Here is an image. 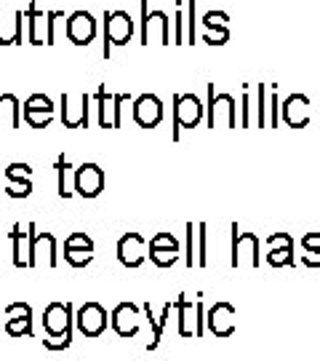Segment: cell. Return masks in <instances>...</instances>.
Instances as JSON below:
<instances>
[{
  "instance_id": "cell-1",
  "label": "cell",
  "mask_w": 320,
  "mask_h": 361,
  "mask_svg": "<svg viewBox=\"0 0 320 361\" xmlns=\"http://www.w3.org/2000/svg\"><path fill=\"white\" fill-rule=\"evenodd\" d=\"M134 38V19L128 11H104V56L113 46H126Z\"/></svg>"
},
{
  "instance_id": "cell-2",
  "label": "cell",
  "mask_w": 320,
  "mask_h": 361,
  "mask_svg": "<svg viewBox=\"0 0 320 361\" xmlns=\"http://www.w3.org/2000/svg\"><path fill=\"white\" fill-rule=\"evenodd\" d=\"M203 118V104L195 94H177L174 97V131L171 140H179L181 129H195Z\"/></svg>"
},
{
  "instance_id": "cell-3",
  "label": "cell",
  "mask_w": 320,
  "mask_h": 361,
  "mask_svg": "<svg viewBox=\"0 0 320 361\" xmlns=\"http://www.w3.org/2000/svg\"><path fill=\"white\" fill-rule=\"evenodd\" d=\"M141 27H139V38L141 46H147L150 40H155L158 35V43L168 46L171 43V19H168L166 11H150V3L141 0Z\"/></svg>"
},
{
  "instance_id": "cell-4",
  "label": "cell",
  "mask_w": 320,
  "mask_h": 361,
  "mask_svg": "<svg viewBox=\"0 0 320 361\" xmlns=\"http://www.w3.org/2000/svg\"><path fill=\"white\" fill-rule=\"evenodd\" d=\"M94 99H96V110H99V126L102 129H120L123 107H126V102H131V97L128 94H113L104 86H99Z\"/></svg>"
},
{
  "instance_id": "cell-5",
  "label": "cell",
  "mask_w": 320,
  "mask_h": 361,
  "mask_svg": "<svg viewBox=\"0 0 320 361\" xmlns=\"http://www.w3.org/2000/svg\"><path fill=\"white\" fill-rule=\"evenodd\" d=\"M72 324H75V316H72V305H70V302H51V305L46 308V313H43L46 337L72 335Z\"/></svg>"
},
{
  "instance_id": "cell-6",
  "label": "cell",
  "mask_w": 320,
  "mask_h": 361,
  "mask_svg": "<svg viewBox=\"0 0 320 361\" xmlns=\"http://www.w3.org/2000/svg\"><path fill=\"white\" fill-rule=\"evenodd\" d=\"M91 97L89 94H62V123L67 129H83L89 126Z\"/></svg>"
},
{
  "instance_id": "cell-7",
  "label": "cell",
  "mask_w": 320,
  "mask_h": 361,
  "mask_svg": "<svg viewBox=\"0 0 320 361\" xmlns=\"http://www.w3.org/2000/svg\"><path fill=\"white\" fill-rule=\"evenodd\" d=\"M35 222H27L25 228L16 222L11 231V255L16 268H32V238H35Z\"/></svg>"
},
{
  "instance_id": "cell-8",
  "label": "cell",
  "mask_w": 320,
  "mask_h": 361,
  "mask_svg": "<svg viewBox=\"0 0 320 361\" xmlns=\"http://www.w3.org/2000/svg\"><path fill=\"white\" fill-rule=\"evenodd\" d=\"M75 326L83 337H99L107 329V310L99 302H86L75 313Z\"/></svg>"
},
{
  "instance_id": "cell-9",
  "label": "cell",
  "mask_w": 320,
  "mask_h": 361,
  "mask_svg": "<svg viewBox=\"0 0 320 361\" xmlns=\"http://www.w3.org/2000/svg\"><path fill=\"white\" fill-rule=\"evenodd\" d=\"M53 110L56 107H53L51 97H46V94H32L22 104V116H25L27 126H32V129H46L53 121Z\"/></svg>"
},
{
  "instance_id": "cell-10",
  "label": "cell",
  "mask_w": 320,
  "mask_h": 361,
  "mask_svg": "<svg viewBox=\"0 0 320 361\" xmlns=\"http://www.w3.org/2000/svg\"><path fill=\"white\" fill-rule=\"evenodd\" d=\"M64 32L75 46H89L96 38V19L91 11H72L64 22Z\"/></svg>"
},
{
  "instance_id": "cell-11",
  "label": "cell",
  "mask_w": 320,
  "mask_h": 361,
  "mask_svg": "<svg viewBox=\"0 0 320 361\" xmlns=\"http://www.w3.org/2000/svg\"><path fill=\"white\" fill-rule=\"evenodd\" d=\"M177 313H179V335L192 337V335H203V305L195 302L192 305L187 295L177 297Z\"/></svg>"
},
{
  "instance_id": "cell-12",
  "label": "cell",
  "mask_w": 320,
  "mask_h": 361,
  "mask_svg": "<svg viewBox=\"0 0 320 361\" xmlns=\"http://www.w3.org/2000/svg\"><path fill=\"white\" fill-rule=\"evenodd\" d=\"M104 190V171L99 164H83L75 174V195L80 198H96Z\"/></svg>"
},
{
  "instance_id": "cell-13",
  "label": "cell",
  "mask_w": 320,
  "mask_h": 361,
  "mask_svg": "<svg viewBox=\"0 0 320 361\" xmlns=\"http://www.w3.org/2000/svg\"><path fill=\"white\" fill-rule=\"evenodd\" d=\"M6 332L11 337H32V308L27 302H11L3 310Z\"/></svg>"
},
{
  "instance_id": "cell-14",
  "label": "cell",
  "mask_w": 320,
  "mask_h": 361,
  "mask_svg": "<svg viewBox=\"0 0 320 361\" xmlns=\"http://www.w3.org/2000/svg\"><path fill=\"white\" fill-rule=\"evenodd\" d=\"M134 121L141 129H155L163 121V102L155 94H141L134 99Z\"/></svg>"
},
{
  "instance_id": "cell-15",
  "label": "cell",
  "mask_w": 320,
  "mask_h": 361,
  "mask_svg": "<svg viewBox=\"0 0 320 361\" xmlns=\"http://www.w3.org/2000/svg\"><path fill=\"white\" fill-rule=\"evenodd\" d=\"M110 324H113V329L117 332V337H134L141 326V313L134 302H120V305L113 310Z\"/></svg>"
},
{
  "instance_id": "cell-16",
  "label": "cell",
  "mask_w": 320,
  "mask_h": 361,
  "mask_svg": "<svg viewBox=\"0 0 320 361\" xmlns=\"http://www.w3.org/2000/svg\"><path fill=\"white\" fill-rule=\"evenodd\" d=\"M147 255V241L141 238L139 233H126L120 241H117V259L120 265L126 268H139Z\"/></svg>"
},
{
  "instance_id": "cell-17",
  "label": "cell",
  "mask_w": 320,
  "mask_h": 361,
  "mask_svg": "<svg viewBox=\"0 0 320 361\" xmlns=\"http://www.w3.org/2000/svg\"><path fill=\"white\" fill-rule=\"evenodd\" d=\"M27 16L25 11H3L0 8V46H16L22 43V30H25Z\"/></svg>"
},
{
  "instance_id": "cell-18",
  "label": "cell",
  "mask_w": 320,
  "mask_h": 361,
  "mask_svg": "<svg viewBox=\"0 0 320 361\" xmlns=\"http://www.w3.org/2000/svg\"><path fill=\"white\" fill-rule=\"evenodd\" d=\"M56 238L51 233H38L32 238V268L46 265V268H56Z\"/></svg>"
},
{
  "instance_id": "cell-19",
  "label": "cell",
  "mask_w": 320,
  "mask_h": 361,
  "mask_svg": "<svg viewBox=\"0 0 320 361\" xmlns=\"http://www.w3.org/2000/svg\"><path fill=\"white\" fill-rule=\"evenodd\" d=\"M219 121H224L227 126L235 123V102L227 94L214 97V89H208V126L214 129Z\"/></svg>"
},
{
  "instance_id": "cell-20",
  "label": "cell",
  "mask_w": 320,
  "mask_h": 361,
  "mask_svg": "<svg viewBox=\"0 0 320 361\" xmlns=\"http://www.w3.org/2000/svg\"><path fill=\"white\" fill-rule=\"evenodd\" d=\"M25 16H27V40H30L32 46H43V43H46V32H49V19H46V13L40 11L38 3L32 0L25 8Z\"/></svg>"
},
{
  "instance_id": "cell-21",
  "label": "cell",
  "mask_w": 320,
  "mask_h": 361,
  "mask_svg": "<svg viewBox=\"0 0 320 361\" xmlns=\"http://www.w3.org/2000/svg\"><path fill=\"white\" fill-rule=\"evenodd\" d=\"M205 322H208V329L217 337H227L232 332V308L227 302H217L214 308L208 310Z\"/></svg>"
},
{
  "instance_id": "cell-22",
  "label": "cell",
  "mask_w": 320,
  "mask_h": 361,
  "mask_svg": "<svg viewBox=\"0 0 320 361\" xmlns=\"http://www.w3.org/2000/svg\"><path fill=\"white\" fill-rule=\"evenodd\" d=\"M75 174L77 169L64 155H59L56 158V190H59L62 198H72L75 195Z\"/></svg>"
},
{
  "instance_id": "cell-23",
  "label": "cell",
  "mask_w": 320,
  "mask_h": 361,
  "mask_svg": "<svg viewBox=\"0 0 320 361\" xmlns=\"http://www.w3.org/2000/svg\"><path fill=\"white\" fill-rule=\"evenodd\" d=\"M0 126L8 129L22 126V102L13 94H0Z\"/></svg>"
},
{
  "instance_id": "cell-24",
  "label": "cell",
  "mask_w": 320,
  "mask_h": 361,
  "mask_svg": "<svg viewBox=\"0 0 320 361\" xmlns=\"http://www.w3.org/2000/svg\"><path fill=\"white\" fill-rule=\"evenodd\" d=\"M171 310H177V305H171V302H166V305H163V310H160V316L155 319V316H153V308H150V302L144 305V313L150 316V324H153V343L147 345V350H155L158 345H160V337H163V329H166V324H168V316H171Z\"/></svg>"
},
{
  "instance_id": "cell-25",
  "label": "cell",
  "mask_w": 320,
  "mask_h": 361,
  "mask_svg": "<svg viewBox=\"0 0 320 361\" xmlns=\"http://www.w3.org/2000/svg\"><path fill=\"white\" fill-rule=\"evenodd\" d=\"M184 265H198V225L187 222V238H184Z\"/></svg>"
},
{
  "instance_id": "cell-26",
  "label": "cell",
  "mask_w": 320,
  "mask_h": 361,
  "mask_svg": "<svg viewBox=\"0 0 320 361\" xmlns=\"http://www.w3.org/2000/svg\"><path fill=\"white\" fill-rule=\"evenodd\" d=\"M181 252H174V249H150V259H153L158 268H171L179 262Z\"/></svg>"
},
{
  "instance_id": "cell-27",
  "label": "cell",
  "mask_w": 320,
  "mask_h": 361,
  "mask_svg": "<svg viewBox=\"0 0 320 361\" xmlns=\"http://www.w3.org/2000/svg\"><path fill=\"white\" fill-rule=\"evenodd\" d=\"M64 259L72 268H86L94 262V252H89V249H64Z\"/></svg>"
},
{
  "instance_id": "cell-28",
  "label": "cell",
  "mask_w": 320,
  "mask_h": 361,
  "mask_svg": "<svg viewBox=\"0 0 320 361\" xmlns=\"http://www.w3.org/2000/svg\"><path fill=\"white\" fill-rule=\"evenodd\" d=\"M150 249H174V252H181V244L174 233H155L153 238H150Z\"/></svg>"
},
{
  "instance_id": "cell-29",
  "label": "cell",
  "mask_w": 320,
  "mask_h": 361,
  "mask_svg": "<svg viewBox=\"0 0 320 361\" xmlns=\"http://www.w3.org/2000/svg\"><path fill=\"white\" fill-rule=\"evenodd\" d=\"M174 40L171 43H187V38H184V30H187V19H184V3L181 0H177V19H174Z\"/></svg>"
},
{
  "instance_id": "cell-30",
  "label": "cell",
  "mask_w": 320,
  "mask_h": 361,
  "mask_svg": "<svg viewBox=\"0 0 320 361\" xmlns=\"http://www.w3.org/2000/svg\"><path fill=\"white\" fill-rule=\"evenodd\" d=\"M64 249H89V252H94V241L86 233H70L64 238Z\"/></svg>"
},
{
  "instance_id": "cell-31",
  "label": "cell",
  "mask_w": 320,
  "mask_h": 361,
  "mask_svg": "<svg viewBox=\"0 0 320 361\" xmlns=\"http://www.w3.org/2000/svg\"><path fill=\"white\" fill-rule=\"evenodd\" d=\"M46 19H49L46 46H53V43H56V27H59V22H64V13L62 11H46Z\"/></svg>"
},
{
  "instance_id": "cell-32",
  "label": "cell",
  "mask_w": 320,
  "mask_h": 361,
  "mask_svg": "<svg viewBox=\"0 0 320 361\" xmlns=\"http://www.w3.org/2000/svg\"><path fill=\"white\" fill-rule=\"evenodd\" d=\"M3 193H6V195H11V198H27V195L32 193V182H30V180L11 182L8 188H3Z\"/></svg>"
},
{
  "instance_id": "cell-33",
  "label": "cell",
  "mask_w": 320,
  "mask_h": 361,
  "mask_svg": "<svg viewBox=\"0 0 320 361\" xmlns=\"http://www.w3.org/2000/svg\"><path fill=\"white\" fill-rule=\"evenodd\" d=\"M6 177H8L11 182L30 180V177H32V169L27 166V164H11V166L6 169Z\"/></svg>"
},
{
  "instance_id": "cell-34",
  "label": "cell",
  "mask_w": 320,
  "mask_h": 361,
  "mask_svg": "<svg viewBox=\"0 0 320 361\" xmlns=\"http://www.w3.org/2000/svg\"><path fill=\"white\" fill-rule=\"evenodd\" d=\"M251 252H254V238L235 241V257H232V262H243V259H251Z\"/></svg>"
},
{
  "instance_id": "cell-35",
  "label": "cell",
  "mask_w": 320,
  "mask_h": 361,
  "mask_svg": "<svg viewBox=\"0 0 320 361\" xmlns=\"http://www.w3.org/2000/svg\"><path fill=\"white\" fill-rule=\"evenodd\" d=\"M184 19H187V43H195V0L184 3Z\"/></svg>"
},
{
  "instance_id": "cell-36",
  "label": "cell",
  "mask_w": 320,
  "mask_h": 361,
  "mask_svg": "<svg viewBox=\"0 0 320 361\" xmlns=\"http://www.w3.org/2000/svg\"><path fill=\"white\" fill-rule=\"evenodd\" d=\"M198 265H205V225H198Z\"/></svg>"
},
{
  "instance_id": "cell-37",
  "label": "cell",
  "mask_w": 320,
  "mask_h": 361,
  "mask_svg": "<svg viewBox=\"0 0 320 361\" xmlns=\"http://www.w3.org/2000/svg\"><path fill=\"white\" fill-rule=\"evenodd\" d=\"M0 195H3V188H0Z\"/></svg>"
}]
</instances>
